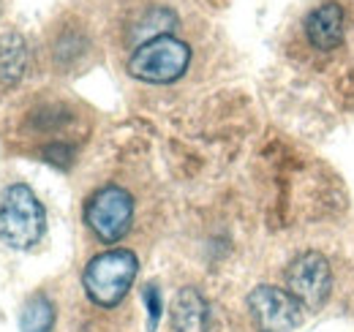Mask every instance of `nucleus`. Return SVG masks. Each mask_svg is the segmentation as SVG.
Returning a JSON list of instances; mask_svg holds the SVG:
<instances>
[{
    "mask_svg": "<svg viewBox=\"0 0 354 332\" xmlns=\"http://www.w3.org/2000/svg\"><path fill=\"white\" fill-rule=\"evenodd\" d=\"M139 273V256L131 248L101 250L82 270V289L95 308L112 311L131 291Z\"/></svg>",
    "mask_w": 354,
    "mask_h": 332,
    "instance_id": "nucleus-1",
    "label": "nucleus"
},
{
    "mask_svg": "<svg viewBox=\"0 0 354 332\" xmlns=\"http://www.w3.org/2000/svg\"><path fill=\"white\" fill-rule=\"evenodd\" d=\"M46 232V210L25 183H11L0 194V243L14 250H30Z\"/></svg>",
    "mask_w": 354,
    "mask_h": 332,
    "instance_id": "nucleus-2",
    "label": "nucleus"
},
{
    "mask_svg": "<svg viewBox=\"0 0 354 332\" xmlns=\"http://www.w3.org/2000/svg\"><path fill=\"white\" fill-rule=\"evenodd\" d=\"M133 212H136V202L131 191L118 183H106L90 194L82 215L95 240H101L104 246H115L131 232Z\"/></svg>",
    "mask_w": 354,
    "mask_h": 332,
    "instance_id": "nucleus-3",
    "label": "nucleus"
},
{
    "mask_svg": "<svg viewBox=\"0 0 354 332\" xmlns=\"http://www.w3.org/2000/svg\"><path fill=\"white\" fill-rule=\"evenodd\" d=\"M191 66V46L177 36H158L153 42L139 44L129 57V74L139 82L172 84Z\"/></svg>",
    "mask_w": 354,
    "mask_h": 332,
    "instance_id": "nucleus-4",
    "label": "nucleus"
},
{
    "mask_svg": "<svg viewBox=\"0 0 354 332\" xmlns=\"http://www.w3.org/2000/svg\"><path fill=\"white\" fill-rule=\"evenodd\" d=\"M286 291L306 308L319 311L333 291V267L319 250H303L286 267Z\"/></svg>",
    "mask_w": 354,
    "mask_h": 332,
    "instance_id": "nucleus-5",
    "label": "nucleus"
},
{
    "mask_svg": "<svg viewBox=\"0 0 354 332\" xmlns=\"http://www.w3.org/2000/svg\"><path fill=\"white\" fill-rule=\"evenodd\" d=\"M303 305L278 286H257L248 294V313L259 332H292L300 324Z\"/></svg>",
    "mask_w": 354,
    "mask_h": 332,
    "instance_id": "nucleus-6",
    "label": "nucleus"
},
{
    "mask_svg": "<svg viewBox=\"0 0 354 332\" xmlns=\"http://www.w3.org/2000/svg\"><path fill=\"white\" fill-rule=\"evenodd\" d=\"M303 33L310 49L316 52H335L346 36V8L338 0H324L313 6L303 19Z\"/></svg>",
    "mask_w": 354,
    "mask_h": 332,
    "instance_id": "nucleus-7",
    "label": "nucleus"
},
{
    "mask_svg": "<svg viewBox=\"0 0 354 332\" xmlns=\"http://www.w3.org/2000/svg\"><path fill=\"white\" fill-rule=\"evenodd\" d=\"M172 330L175 332H207L210 324V305L205 294L194 286H185L175 294L169 308Z\"/></svg>",
    "mask_w": 354,
    "mask_h": 332,
    "instance_id": "nucleus-8",
    "label": "nucleus"
},
{
    "mask_svg": "<svg viewBox=\"0 0 354 332\" xmlns=\"http://www.w3.org/2000/svg\"><path fill=\"white\" fill-rule=\"evenodd\" d=\"M74 120H77V112L71 107H66V104H41V107H36L30 112L28 125H30V131L36 136L44 139L41 147H46V145H55V142H68L63 133L74 125Z\"/></svg>",
    "mask_w": 354,
    "mask_h": 332,
    "instance_id": "nucleus-9",
    "label": "nucleus"
},
{
    "mask_svg": "<svg viewBox=\"0 0 354 332\" xmlns=\"http://www.w3.org/2000/svg\"><path fill=\"white\" fill-rule=\"evenodd\" d=\"M28 42L22 33L8 30L0 33V84L17 87L28 71Z\"/></svg>",
    "mask_w": 354,
    "mask_h": 332,
    "instance_id": "nucleus-10",
    "label": "nucleus"
},
{
    "mask_svg": "<svg viewBox=\"0 0 354 332\" xmlns=\"http://www.w3.org/2000/svg\"><path fill=\"white\" fill-rule=\"evenodd\" d=\"M90 42L85 36V30L80 28H66L55 36L52 42V57L60 68H77L82 63V57L88 55Z\"/></svg>",
    "mask_w": 354,
    "mask_h": 332,
    "instance_id": "nucleus-11",
    "label": "nucleus"
},
{
    "mask_svg": "<svg viewBox=\"0 0 354 332\" xmlns=\"http://www.w3.org/2000/svg\"><path fill=\"white\" fill-rule=\"evenodd\" d=\"M55 316H57L55 302L46 297L44 291H39V294H33V297L25 302V308H22V313H19V330L22 332H52V327H55Z\"/></svg>",
    "mask_w": 354,
    "mask_h": 332,
    "instance_id": "nucleus-12",
    "label": "nucleus"
},
{
    "mask_svg": "<svg viewBox=\"0 0 354 332\" xmlns=\"http://www.w3.org/2000/svg\"><path fill=\"white\" fill-rule=\"evenodd\" d=\"M142 299L147 308V324H150V330H156L161 322V313H164V299H161V291L156 289V284H147L142 289Z\"/></svg>",
    "mask_w": 354,
    "mask_h": 332,
    "instance_id": "nucleus-13",
    "label": "nucleus"
}]
</instances>
